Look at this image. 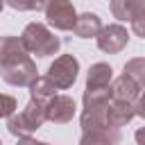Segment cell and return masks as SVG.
I'll use <instances>...</instances> for the list:
<instances>
[{"label":"cell","instance_id":"6da1fadb","mask_svg":"<svg viewBox=\"0 0 145 145\" xmlns=\"http://www.w3.org/2000/svg\"><path fill=\"white\" fill-rule=\"evenodd\" d=\"M18 39H20V43H23V48L27 52H32V54H36L41 59L50 57V54H57L59 48H61L59 36H54L43 23H29V25H25V29H23V34Z\"/></svg>","mask_w":145,"mask_h":145},{"label":"cell","instance_id":"7a4b0ae2","mask_svg":"<svg viewBox=\"0 0 145 145\" xmlns=\"http://www.w3.org/2000/svg\"><path fill=\"white\" fill-rule=\"evenodd\" d=\"M43 122H45V106L39 104V102H34V100H29L20 113H11L9 116L7 129H9V134H14L18 138H25L32 131L41 129Z\"/></svg>","mask_w":145,"mask_h":145},{"label":"cell","instance_id":"3957f363","mask_svg":"<svg viewBox=\"0 0 145 145\" xmlns=\"http://www.w3.org/2000/svg\"><path fill=\"white\" fill-rule=\"evenodd\" d=\"M77 72H79V61H77V57H72V54H61V57H57V59L50 63L45 79H48L57 91H66V88H70V86L75 84Z\"/></svg>","mask_w":145,"mask_h":145},{"label":"cell","instance_id":"277c9868","mask_svg":"<svg viewBox=\"0 0 145 145\" xmlns=\"http://www.w3.org/2000/svg\"><path fill=\"white\" fill-rule=\"evenodd\" d=\"M43 11H45L48 23L54 29H61V32L72 29L75 18H77V11H75V7H72L70 0H50Z\"/></svg>","mask_w":145,"mask_h":145},{"label":"cell","instance_id":"5b68a950","mask_svg":"<svg viewBox=\"0 0 145 145\" xmlns=\"http://www.w3.org/2000/svg\"><path fill=\"white\" fill-rule=\"evenodd\" d=\"M136 116H143V100H136V102H113L111 100L106 106V122L113 129H120Z\"/></svg>","mask_w":145,"mask_h":145},{"label":"cell","instance_id":"8992f818","mask_svg":"<svg viewBox=\"0 0 145 145\" xmlns=\"http://www.w3.org/2000/svg\"><path fill=\"white\" fill-rule=\"evenodd\" d=\"M95 39H97V48H100L102 52H106V54H116V52H120V50L127 45V41H129V32H127V27L113 23V25L102 27V29L97 32Z\"/></svg>","mask_w":145,"mask_h":145},{"label":"cell","instance_id":"52a82bcc","mask_svg":"<svg viewBox=\"0 0 145 145\" xmlns=\"http://www.w3.org/2000/svg\"><path fill=\"white\" fill-rule=\"evenodd\" d=\"M75 111H77V106L70 95H54L45 104V120H50L54 125H66L72 120Z\"/></svg>","mask_w":145,"mask_h":145},{"label":"cell","instance_id":"ba28073f","mask_svg":"<svg viewBox=\"0 0 145 145\" xmlns=\"http://www.w3.org/2000/svg\"><path fill=\"white\" fill-rule=\"evenodd\" d=\"M36 72H39V70H36V63L27 57L25 61H20V63H16V66L2 68V79H5L7 84H11V86H27V88H29V84L39 77Z\"/></svg>","mask_w":145,"mask_h":145},{"label":"cell","instance_id":"9c48e42d","mask_svg":"<svg viewBox=\"0 0 145 145\" xmlns=\"http://www.w3.org/2000/svg\"><path fill=\"white\" fill-rule=\"evenodd\" d=\"M27 59V50L23 48L18 36H0V68L16 66Z\"/></svg>","mask_w":145,"mask_h":145},{"label":"cell","instance_id":"30bf717a","mask_svg":"<svg viewBox=\"0 0 145 145\" xmlns=\"http://www.w3.org/2000/svg\"><path fill=\"white\" fill-rule=\"evenodd\" d=\"M140 91H143V86H138L136 82H131L125 75H120L118 79H111V84H109V95L113 102H136V100H140Z\"/></svg>","mask_w":145,"mask_h":145},{"label":"cell","instance_id":"8fae6325","mask_svg":"<svg viewBox=\"0 0 145 145\" xmlns=\"http://www.w3.org/2000/svg\"><path fill=\"white\" fill-rule=\"evenodd\" d=\"M106 106L109 104L84 106V111H82V129L84 131H109V129H113L106 122Z\"/></svg>","mask_w":145,"mask_h":145},{"label":"cell","instance_id":"7c38bea8","mask_svg":"<svg viewBox=\"0 0 145 145\" xmlns=\"http://www.w3.org/2000/svg\"><path fill=\"white\" fill-rule=\"evenodd\" d=\"M111 14L118 20H134L145 16V0H111Z\"/></svg>","mask_w":145,"mask_h":145},{"label":"cell","instance_id":"4fadbf2b","mask_svg":"<svg viewBox=\"0 0 145 145\" xmlns=\"http://www.w3.org/2000/svg\"><path fill=\"white\" fill-rule=\"evenodd\" d=\"M113 79V68L109 63H93L88 68V75H86V91H97V88H109Z\"/></svg>","mask_w":145,"mask_h":145},{"label":"cell","instance_id":"5bb4252c","mask_svg":"<svg viewBox=\"0 0 145 145\" xmlns=\"http://www.w3.org/2000/svg\"><path fill=\"white\" fill-rule=\"evenodd\" d=\"M100 29H102V20L97 14H91V11L79 14L75 18V25H72V32L79 39H93V36H97Z\"/></svg>","mask_w":145,"mask_h":145},{"label":"cell","instance_id":"9a60e30c","mask_svg":"<svg viewBox=\"0 0 145 145\" xmlns=\"http://www.w3.org/2000/svg\"><path fill=\"white\" fill-rule=\"evenodd\" d=\"M57 95V88L45 79V77H36L32 84H29V100H34V102H39V104H48L52 97Z\"/></svg>","mask_w":145,"mask_h":145},{"label":"cell","instance_id":"2e32d148","mask_svg":"<svg viewBox=\"0 0 145 145\" xmlns=\"http://www.w3.org/2000/svg\"><path fill=\"white\" fill-rule=\"evenodd\" d=\"M120 140V129L109 131H84L79 138V145H116Z\"/></svg>","mask_w":145,"mask_h":145},{"label":"cell","instance_id":"e0dca14e","mask_svg":"<svg viewBox=\"0 0 145 145\" xmlns=\"http://www.w3.org/2000/svg\"><path fill=\"white\" fill-rule=\"evenodd\" d=\"M125 77H129L131 82H136L138 86H145V59L143 57H136V59H129L125 63Z\"/></svg>","mask_w":145,"mask_h":145},{"label":"cell","instance_id":"ac0fdd59","mask_svg":"<svg viewBox=\"0 0 145 145\" xmlns=\"http://www.w3.org/2000/svg\"><path fill=\"white\" fill-rule=\"evenodd\" d=\"M16 100L11 97V95H5V93H0V118H9L14 111H16Z\"/></svg>","mask_w":145,"mask_h":145},{"label":"cell","instance_id":"d6986e66","mask_svg":"<svg viewBox=\"0 0 145 145\" xmlns=\"http://www.w3.org/2000/svg\"><path fill=\"white\" fill-rule=\"evenodd\" d=\"M5 5H9L11 9H18V11H34L32 0H5Z\"/></svg>","mask_w":145,"mask_h":145},{"label":"cell","instance_id":"ffe728a7","mask_svg":"<svg viewBox=\"0 0 145 145\" xmlns=\"http://www.w3.org/2000/svg\"><path fill=\"white\" fill-rule=\"evenodd\" d=\"M131 29H134L136 36H145V16L134 18V20H131Z\"/></svg>","mask_w":145,"mask_h":145},{"label":"cell","instance_id":"44dd1931","mask_svg":"<svg viewBox=\"0 0 145 145\" xmlns=\"http://www.w3.org/2000/svg\"><path fill=\"white\" fill-rule=\"evenodd\" d=\"M16 145H50V143H43V140H36V138L25 136V138H18V143H16Z\"/></svg>","mask_w":145,"mask_h":145},{"label":"cell","instance_id":"7402d4cb","mask_svg":"<svg viewBox=\"0 0 145 145\" xmlns=\"http://www.w3.org/2000/svg\"><path fill=\"white\" fill-rule=\"evenodd\" d=\"M32 2H34V9L39 11V9H45V5H48L50 0H32Z\"/></svg>","mask_w":145,"mask_h":145},{"label":"cell","instance_id":"603a6c76","mask_svg":"<svg viewBox=\"0 0 145 145\" xmlns=\"http://www.w3.org/2000/svg\"><path fill=\"white\" fill-rule=\"evenodd\" d=\"M2 7H5V0H0V11H2Z\"/></svg>","mask_w":145,"mask_h":145},{"label":"cell","instance_id":"cb8c5ba5","mask_svg":"<svg viewBox=\"0 0 145 145\" xmlns=\"http://www.w3.org/2000/svg\"><path fill=\"white\" fill-rule=\"evenodd\" d=\"M0 145H2V140H0Z\"/></svg>","mask_w":145,"mask_h":145}]
</instances>
